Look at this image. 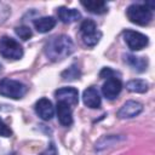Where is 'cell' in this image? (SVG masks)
<instances>
[{
	"instance_id": "obj_1",
	"label": "cell",
	"mask_w": 155,
	"mask_h": 155,
	"mask_svg": "<svg viewBox=\"0 0 155 155\" xmlns=\"http://www.w3.org/2000/svg\"><path fill=\"white\" fill-rule=\"evenodd\" d=\"M75 50L73 40L68 35H56L50 38L45 46H44V52L46 57L52 61V62H59L70 56Z\"/></svg>"
},
{
	"instance_id": "obj_2",
	"label": "cell",
	"mask_w": 155,
	"mask_h": 155,
	"mask_svg": "<svg viewBox=\"0 0 155 155\" xmlns=\"http://www.w3.org/2000/svg\"><path fill=\"white\" fill-rule=\"evenodd\" d=\"M130 22L138 25H147L153 18V11L145 6V4H132L126 11Z\"/></svg>"
},
{
	"instance_id": "obj_3",
	"label": "cell",
	"mask_w": 155,
	"mask_h": 155,
	"mask_svg": "<svg viewBox=\"0 0 155 155\" xmlns=\"http://www.w3.org/2000/svg\"><path fill=\"white\" fill-rule=\"evenodd\" d=\"M27 93V86L17 80L2 79L0 81V94L11 99H21Z\"/></svg>"
},
{
	"instance_id": "obj_4",
	"label": "cell",
	"mask_w": 155,
	"mask_h": 155,
	"mask_svg": "<svg viewBox=\"0 0 155 155\" xmlns=\"http://www.w3.org/2000/svg\"><path fill=\"white\" fill-rule=\"evenodd\" d=\"M80 34H81V39H82L84 44L88 47L96 46L102 38V33L98 30L97 24L92 19H85L81 23Z\"/></svg>"
},
{
	"instance_id": "obj_5",
	"label": "cell",
	"mask_w": 155,
	"mask_h": 155,
	"mask_svg": "<svg viewBox=\"0 0 155 155\" xmlns=\"http://www.w3.org/2000/svg\"><path fill=\"white\" fill-rule=\"evenodd\" d=\"M0 54L7 59H19L23 56V48L15 39L2 36L0 38Z\"/></svg>"
},
{
	"instance_id": "obj_6",
	"label": "cell",
	"mask_w": 155,
	"mask_h": 155,
	"mask_svg": "<svg viewBox=\"0 0 155 155\" xmlns=\"http://www.w3.org/2000/svg\"><path fill=\"white\" fill-rule=\"evenodd\" d=\"M122 35H124L125 42L132 51H139V50L144 48L145 46H148V44H149L148 36L139 31H136V30L127 29L124 31Z\"/></svg>"
},
{
	"instance_id": "obj_7",
	"label": "cell",
	"mask_w": 155,
	"mask_h": 155,
	"mask_svg": "<svg viewBox=\"0 0 155 155\" xmlns=\"http://www.w3.org/2000/svg\"><path fill=\"white\" fill-rule=\"evenodd\" d=\"M121 88H122L121 80L116 76H110L103 84L102 93L107 99H114L119 96V93L121 92Z\"/></svg>"
},
{
	"instance_id": "obj_8",
	"label": "cell",
	"mask_w": 155,
	"mask_h": 155,
	"mask_svg": "<svg viewBox=\"0 0 155 155\" xmlns=\"http://www.w3.org/2000/svg\"><path fill=\"white\" fill-rule=\"evenodd\" d=\"M57 102H64L70 107H75L79 103V92L74 87H62L54 92Z\"/></svg>"
},
{
	"instance_id": "obj_9",
	"label": "cell",
	"mask_w": 155,
	"mask_h": 155,
	"mask_svg": "<svg viewBox=\"0 0 155 155\" xmlns=\"http://www.w3.org/2000/svg\"><path fill=\"white\" fill-rule=\"evenodd\" d=\"M143 110V105L136 101H127L117 111L120 119H132L139 115Z\"/></svg>"
},
{
	"instance_id": "obj_10",
	"label": "cell",
	"mask_w": 155,
	"mask_h": 155,
	"mask_svg": "<svg viewBox=\"0 0 155 155\" xmlns=\"http://www.w3.org/2000/svg\"><path fill=\"white\" fill-rule=\"evenodd\" d=\"M35 111L42 120H51L54 115V108L50 99L47 98H40L35 103Z\"/></svg>"
},
{
	"instance_id": "obj_11",
	"label": "cell",
	"mask_w": 155,
	"mask_h": 155,
	"mask_svg": "<svg viewBox=\"0 0 155 155\" xmlns=\"http://www.w3.org/2000/svg\"><path fill=\"white\" fill-rule=\"evenodd\" d=\"M82 101H84V104L88 108H92V109H97L101 107V103H102V99H101V96H99V92L96 87L91 86V87H87L85 91H84V94H82Z\"/></svg>"
},
{
	"instance_id": "obj_12",
	"label": "cell",
	"mask_w": 155,
	"mask_h": 155,
	"mask_svg": "<svg viewBox=\"0 0 155 155\" xmlns=\"http://www.w3.org/2000/svg\"><path fill=\"white\" fill-rule=\"evenodd\" d=\"M56 113L58 121L63 126H70L73 124V114H71V107L68 105L64 102H57L56 105Z\"/></svg>"
},
{
	"instance_id": "obj_13",
	"label": "cell",
	"mask_w": 155,
	"mask_h": 155,
	"mask_svg": "<svg viewBox=\"0 0 155 155\" xmlns=\"http://www.w3.org/2000/svg\"><path fill=\"white\" fill-rule=\"evenodd\" d=\"M57 15H58V18L61 19V22H63V23L76 22L81 17V15H80V12L78 10L68 8V7H64V6L57 8Z\"/></svg>"
},
{
	"instance_id": "obj_14",
	"label": "cell",
	"mask_w": 155,
	"mask_h": 155,
	"mask_svg": "<svg viewBox=\"0 0 155 155\" xmlns=\"http://www.w3.org/2000/svg\"><path fill=\"white\" fill-rule=\"evenodd\" d=\"M56 25V19L52 16H46V17H40L34 19V27L39 33H48L52 30Z\"/></svg>"
},
{
	"instance_id": "obj_15",
	"label": "cell",
	"mask_w": 155,
	"mask_h": 155,
	"mask_svg": "<svg viewBox=\"0 0 155 155\" xmlns=\"http://www.w3.org/2000/svg\"><path fill=\"white\" fill-rule=\"evenodd\" d=\"M125 62L136 71H144L147 69V65H148V61L147 58L144 57H137V56H133V54H125Z\"/></svg>"
},
{
	"instance_id": "obj_16",
	"label": "cell",
	"mask_w": 155,
	"mask_h": 155,
	"mask_svg": "<svg viewBox=\"0 0 155 155\" xmlns=\"http://www.w3.org/2000/svg\"><path fill=\"white\" fill-rule=\"evenodd\" d=\"M81 5L86 8V11L94 15H102L108 11V5L105 1H81Z\"/></svg>"
},
{
	"instance_id": "obj_17",
	"label": "cell",
	"mask_w": 155,
	"mask_h": 155,
	"mask_svg": "<svg viewBox=\"0 0 155 155\" xmlns=\"http://www.w3.org/2000/svg\"><path fill=\"white\" fill-rule=\"evenodd\" d=\"M148 82L145 80L142 79H133L130 80L126 84V88L131 92H136V93H144L148 91Z\"/></svg>"
},
{
	"instance_id": "obj_18",
	"label": "cell",
	"mask_w": 155,
	"mask_h": 155,
	"mask_svg": "<svg viewBox=\"0 0 155 155\" xmlns=\"http://www.w3.org/2000/svg\"><path fill=\"white\" fill-rule=\"evenodd\" d=\"M61 76H62L63 80H75V79H79V76H80V70H79V68H78L75 64H73V65H70L68 69H65V70L61 74Z\"/></svg>"
},
{
	"instance_id": "obj_19",
	"label": "cell",
	"mask_w": 155,
	"mask_h": 155,
	"mask_svg": "<svg viewBox=\"0 0 155 155\" xmlns=\"http://www.w3.org/2000/svg\"><path fill=\"white\" fill-rule=\"evenodd\" d=\"M15 31H16V34L22 39V40H28V39H30L31 38V30H30V28L29 27H27V25H21V27H17L16 29H15Z\"/></svg>"
},
{
	"instance_id": "obj_20",
	"label": "cell",
	"mask_w": 155,
	"mask_h": 155,
	"mask_svg": "<svg viewBox=\"0 0 155 155\" xmlns=\"http://www.w3.org/2000/svg\"><path fill=\"white\" fill-rule=\"evenodd\" d=\"M12 134V131L10 130V127L0 119V136L2 137H11Z\"/></svg>"
},
{
	"instance_id": "obj_21",
	"label": "cell",
	"mask_w": 155,
	"mask_h": 155,
	"mask_svg": "<svg viewBox=\"0 0 155 155\" xmlns=\"http://www.w3.org/2000/svg\"><path fill=\"white\" fill-rule=\"evenodd\" d=\"M40 155H57V149H56L54 144L51 143V144L48 145V148H47L45 151H42Z\"/></svg>"
},
{
	"instance_id": "obj_22",
	"label": "cell",
	"mask_w": 155,
	"mask_h": 155,
	"mask_svg": "<svg viewBox=\"0 0 155 155\" xmlns=\"http://www.w3.org/2000/svg\"><path fill=\"white\" fill-rule=\"evenodd\" d=\"M99 76L108 79V78H110V76H114V71H113L110 68H103L102 71L99 73Z\"/></svg>"
}]
</instances>
